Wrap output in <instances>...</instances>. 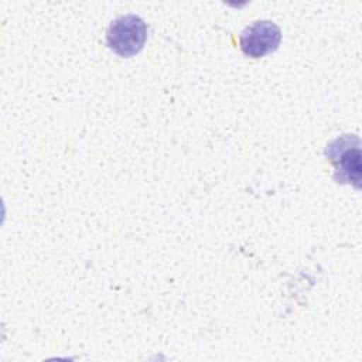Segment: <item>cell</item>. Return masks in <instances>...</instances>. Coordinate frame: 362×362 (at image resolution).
I'll return each mask as SVG.
<instances>
[{
    "instance_id": "6da1fadb",
    "label": "cell",
    "mask_w": 362,
    "mask_h": 362,
    "mask_svg": "<svg viewBox=\"0 0 362 362\" xmlns=\"http://www.w3.org/2000/svg\"><path fill=\"white\" fill-rule=\"evenodd\" d=\"M327 158L334 164V180L361 188V139L344 134L332 140L325 148Z\"/></svg>"
},
{
    "instance_id": "7a4b0ae2",
    "label": "cell",
    "mask_w": 362,
    "mask_h": 362,
    "mask_svg": "<svg viewBox=\"0 0 362 362\" xmlns=\"http://www.w3.org/2000/svg\"><path fill=\"white\" fill-rule=\"evenodd\" d=\"M147 25L143 18L136 14H126L115 21L107 28V47L120 57L136 55L146 42Z\"/></svg>"
},
{
    "instance_id": "3957f363",
    "label": "cell",
    "mask_w": 362,
    "mask_h": 362,
    "mask_svg": "<svg viewBox=\"0 0 362 362\" xmlns=\"http://www.w3.org/2000/svg\"><path fill=\"white\" fill-rule=\"evenodd\" d=\"M280 41V28L269 20L255 21L253 24L247 25L239 37L242 52L250 58H260L276 51Z\"/></svg>"
}]
</instances>
